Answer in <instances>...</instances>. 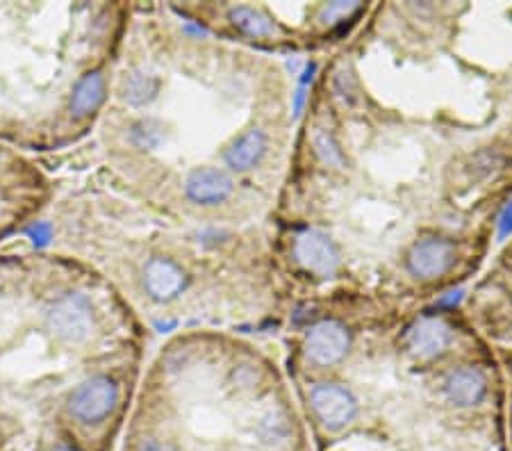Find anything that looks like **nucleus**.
<instances>
[{
    "label": "nucleus",
    "instance_id": "obj_1",
    "mask_svg": "<svg viewBox=\"0 0 512 451\" xmlns=\"http://www.w3.org/2000/svg\"><path fill=\"white\" fill-rule=\"evenodd\" d=\"M135 372L119 292L62 251L0 253V451L78 447L119 420Z\"/></svg>",
    "mask_w": 512,
    "mask_h": 451
},
{
    "label": "nucleus",
    "instance_id": "obj_2",
    "mask_svg": "<svg viewBox=\"0 0 512 451\" xmlns=\"http://www.w3.org/2000/svg\"><path fill=\"white\" fill-rule=\"evenodd\" d=\"M126 14L117 3H0V144L28 155L92 137Z\"/></svg>",
    "mask_w": 512,
    "mask_h": 451
},
{
    "label": "nucleus",
    "instance_id": "obj_3",
    "mask_svg": "<svg viewBox=\"0 0 512 451\" xmlns=\"http://www.w3.org/2000/svg\"><path fill=\"white\" fill-rule=\"evenodd\" d=\"M192 285V274L178 258L169 253H151L139 265V294L155 306H169L178 301Z\"/></svg>",
    "mask_w": 512,
    "mask_h": 451
},
{
    "label": "nucleus",
    "instance_id": "obj_4",
    "mask_svg": "<svg viewBox=\"0 0 512 451\" xmlns=\"http://www.w3.org/2000/svg\"><path fill=\"white\" fill-rule=\"evenodd\" d=\"M180 196L198 210H217L235 199L237 178L219 167L194 169L180 178Z\"/></svg>",
    "mask_w": 512,
    "mask_h": 451
},
{
    "label": "nucleus",
    "instance_id": "obj_5",
    "mask_svg": "<svg viewBox=\"0 0 512 451\" xmlns=\"http://www.w3.org/2000/svg\"><path fill=\"white\" fill-rule=\"evenodd\" d=\"M308 404L319 426L328 433H340L358 415V399L342 383L321 381L310 385Z\"/></svg>",
    "mask_w": 512,
    "mask_h": 451
},
{
    "label": "nucleus",
    "instance_id": "obj_6",
    "mask_svg": "<svg viewBox=\"0 0 512 451\" xmlns=\"http://www.w3.org/2000/svg\"><path fill=\"white\" fill-rule=\"evenodd\" d=\"M351 349V333L337 319H321L312 324L303 338V356L315 367L340 365Z\"/></svg>",
    "mask_w": 512,
    "mask_h": 451
},
{
    "label": "nucleus",
    "instance_id": "obj_7",
    "mask_svg": "<svg viewBox=\"0 0 512 451\" xmlns=\"http://www.w3.org/2000/svg\"><path fill=\"white\" fill-rule=\"evenodd\" d=\"M456 260V244L444 237H421L406 253L408 272L419 281H437L451 272Z\"/></svg>",
    "mask_w": 512,
    "mask_h": 451
},
{
    "label": "nucleus",
    "instance_id": "obj_8",
    "mask_svg": "<svg viewBox=\"0 0 512 451\" xmlns=\"http://www.w3.org/2000/svg\"><path fill=\"white\" fill-rule=\"evenodd\" d=\"M294 258L305 272L315 276H333L342 265V253L326 233L308 228L294 237Z\"/></svg>",
    "mask_w": 512,
    "mask_h": 451
},
{
    "label": "nucleus",
    "instance_id": "obj_9",
    "mask_svg": "<svg viewBox=\"0 0 512 451\" xmlns=\"http://www.w3.org/2000/svg\"><path fill=\"white\" fill-rule=\"evenodd\" d=\"M269 153V135L260 126H246L230 139L224 151V167L237 176L251 174Z\"/></svg>",
    "mask_w": 512,
    "mask_h": 451
},
{
    "label": "nucleus",
    "instance_id": "obj_10",
    "mask_svg": "<svg viewBox=\"0 0 512 451\" xmlns=\"http://www.w3.org/2000/svg\"><path fill=\"white\" fill-rule=\"evenodd\" d=\"M453 340L451 326L440 317H424L410 326L406 344L410 354L419 360H433L449 349Z\"/></svg>",
    "mask_w": 512,
    "mask_h": 451
},
{
    "label": "nucleus",
    "instance_id": "obj_11",
    "mask_svg": "<svg viewBox=\"0 0 512 451\" xmlns=\"http://www.w3.org/2000/svg\"><path fill=\"white\" fill-rule=\"evenodd\" d=\"M442 392L449 404L456 408H474L481 404L487 395V379L478 367H456L451 369L447 379H444Z\"/></svg>",
    "mask_w": 512,
    "mask_h": 451
},
{
    "label": "nucleus",
    "instance_id": "obj_12",
    "mask_svg": "<svg viewBox=\"0 0 512 451\" xmlns=\"http://www.w3.org/2000/svg\"><path fill=\"white\" fill-rule=\"evenodd\" d=\"M228 21L242 32L244 37L251 39H269L278 35L276 21L271 19L267 10L255 5H233L228 7Z\"/></svg>",
    "mask_w": 512,
    "mask_h": 451
},
{
    "label": "nucleus",
    "instance_id": "obj_13",
    "mask_svg": "<svg viewBox=\"0 0 512 451\" xmlns=\"http://www.w3.org/2000/svg\"><path fill=\"white\" fill-rule=\"evenodd\" d=\"M310 142H312V149H315V153H317V158L324 162L326 167H333V169L344 167L346 155H344L340 139L330 133L328 128H315Z\"/></svg>",
    "mask_w": 512,
    "mask_h": 451
},
{
    "label": "nucleus",
    "instance_id": "obj_14",
    "mask_svg": "<svg viewBox=\"0 0 512 451\" xmlns=\"http://www.w3.org/2000/svg\"><path fill=\"white\" fill-rule=\"evenodd\" d=\"M358 10H360V3H328L321 7L319 21L326 23V26H333L337 21L349 19V16Z\"/></svg>",
    "mask_w": 512,
    "mask_h": 451
},
{
    "label": "nucleus",
    "instance_id": "obj_15",
    "mask_svg": "<svg viewBox=\"0 0 512 451\" xmlns=\"http://www.w3.org/2000/svg\"><path fill=\"white\" fill-rule=\"evenodd\" d=\"M333 89H335V96L340 98L344 103H351L355 98V78L351 71H346L344 67L335 73V80H333Z\"/></svg>",
    "mask_w": 512,
    "mask_h": 451
},
{
    "label": "nucleus",
    "instance_id": "obj_16",
    "mask_svg": "<svg viewBox=\"0 0 512 451\" xmlns=\"http://www.w3.org/2000/svg\"><path fill=\"white\" fill-rule=\"evenodd\" d=\"M132 451H185L176 440L158 438V436H144L135 442Z\"/></svg>",
    "mask_w": 512,
    "mask_h": 451
},
{
    "label": "nucleus",
    "instance_id": "obj_17",
    "mask_svg": "<svg viewBox=\"0 0 512 451\" xmlns=\"http://www.w3.org/2000/svg\"><path fill=\"white\" fill-rule=\"evenodd\" d=\"M497 233H499V240H506V237L512 235V199L506 203V208L501 210L499 221H497Z\"/></svg>",
    "mask_w": 512,
    "mask_h": 451
}]
</instances>
